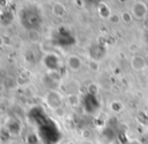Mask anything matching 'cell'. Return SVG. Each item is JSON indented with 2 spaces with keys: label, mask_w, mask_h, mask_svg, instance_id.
<instances>
[{
  "label": "cell",
  "mask_w": 148,
  "mask_h": 144,
  "mask_svg": "<svg viewBox=\"0 0 148 144\" xmlns=\"http://www.w3.org/2000/svg\"><path fill=\"white\" fill-rule=\"evenodd\" d=\"M133 14L138 19H143L147 13V6L144 2H136L133 6Z\"/></svg>",
  "instance_id": "6da1fadb"
},
{
  "label": "cell",
  "mask_w": 148,
  "mask_h": 144,
  "mask_svg": "<svg viewBox=\"0 0 148 144\" xmlns=\"http://www.w3.org/2000/svg\"><path fill=\"white\" fill-rule=\"evenodd\" d=\"M53 12L56 15H63L66 12V8L64 7V5H62L60 2H57L53 7Z\"/></svg>",
  "instance_id": "7a4b0ae2"
},
{
  "label": "cell",
  "mask_w": 148,
  "mask_h": 144,
  "mask_svg": "<svg viewBox=\"0 0 148 144\" xmlns=\"http://www.w3.org/2000/svg\"><path fill=\"white\" fill-rule=\"evenodd\" d=\"M122 19H123L124 21H126V23L131 21V15H130V13H128V12L122 13Z\"/></svg>",
  "instance_id": "3957f363"
}]
</instances>
